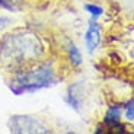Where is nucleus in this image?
<instances>
[{
	"label": "nucleus",
	"instance_id": "obj_5",
	"mask_svg": "<svg viewBox=\"0 0 134 134\" xmlns=\"http://www.w3.org/2000/svg\"><path fill=\"white\" fill-rule=\"evenodd\" d=\"M70 58H71V63L73 66H79L82 63V55H80V51L77 50L74 45L70 47Z\"/></svg>",
	"mask_w": 134,
	"mask_h": 134
},
{
	"label": "nucleus",
	"instance_id": "obj_3",
	"mask_svg": "<svg viewBox=\"0 0 134 134\" xmlns=\"http://www.w3.org/2000/svg\"><path fill=\"white\" fill-rule=\"evenodd\" d=\"M10 128L15 133H47V128L31 117H13L10 120Z\"/></svg>",
	"mask_w": 134,
	"mask_h": 134
},
{
	"label": "nucleus",
	"instance_id": "obj_6",
	"mask_svg": "<svg viewBox=\"0 0 134 134\" xmlns=\"http://www.w3.org/2000/svg\"><path fill=\"white\" fill-rule=\"evenodd\" d=\"M118 120H120V108H112V109H109V112L107 114V121H114V122H117Z\"/></svg>",
	"mask_w": 134,
	"mask_h": 134
},
{
	"label": "nucleus",
	"instance_id": "obj_7",
	"mask_svg": "<svg viewBox=\"0 0 134 134\" xmlns=\"http://www.w3.org/2000/svg\"><path fill=\"white\" fill-rule=\"evenodd\" d=\"M86 10H89L93 16H100V15L104 13V10H102V7L99 6H93V4H87L86 6Z\"/></svg>",
	"mask_w": 134,
	"mask_h": 134
},
{
	"label": "nucleus",
	"instance_id": "obj_4",
	"mask_svg": "<svg viewBox=\"0 0 134 134\" xmlns=\"http://www.w3.org/2000/svg\"><path fill=\"white\" fill-rule=\"evenodd\" d=\"M99 41H100L99 28H98L96 24H92L91 26H89V29H87V32H86V47H87V50L92 53V51L98 47Z\"/></svg>",
	"mask_w": 134,
	"mask_h": 134
},
{
	"label": "nucleus",
	"instance_id": "obj_8",
	"mask_svg": "<svg viewBox=\"0 0 134 134\" xmlns=\"http://www.w3.org/2000/svg\"><path fill=\"white\" fill-rule=\"evenodd\" d=\"M133 117H134V114H133V100H130V104L127 105V118L130 121H133Z\"/></svg>",
	"mask_w": 134,
	"mask_h": 134
},
{
	"label": "nucleus",
	"instance_id": "obj_2",
	"mask_svg": "<svg viewBox=\"0 0 134 134\" xmlns=\"http://www.w3.org/2000/svg\"><path fill=\"white\" fill-rule=\"evenodd\" d=\"M54 80L53 77V70L48 66L38 67L37 70L32 71H25L19 74L16 85H19V89H15L16 93H20L24 91H35L40 87L48 86Z\"/></svg>",
	"mask_w": 134,
	"mask_h": 134
},
{
	"label": "nucleus",
	"instance_id": "obj_1",
	"mask_svg": "<svg viewBox=\"0 0 134 134\" xmlns=\"http://www.w3.org/2000/svg\"><path fill=\"white\" fill-rule=\"evenodd\" d=\"M42 51L40 38L31 32H15L0 44V58L9 64H22L37 58Z\"/></svg>",
	"mask_w": 134,
	"mask_h": 134
}]
</instances>
